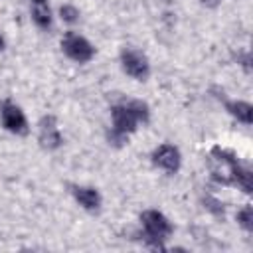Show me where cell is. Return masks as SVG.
Listing matches in <instances>:
<instances>
[{"label": "cell", "instance_id": "cell-4", "mask_svg": "<svg viewBox=\"0 0 253 253\" xmlns=\"http://www.w3.org/2000/svg\"><path fill=\"white\" fill-rule=\"evenodd\" d=\"M0 121H2V126L16 136H26L30 132L28 119H26L24 111L20 109V105H16L10 99H4L0 103Z\"/></svg>", "mask_w": 253, "mask_h": 253}, {"label": "cell", "instance_id": "cell-2", "mask_svg": "<svg viewBox=\"0 0 253 253\" xmlns=\"http://www.w3.org/2000/svg\"><path fill=\"white\" fill-rule=\"evenodd\" d=\"M237 166H239V160L231 150L221 146H213L210 150V174L217 184L233 186Z\"/></svg>", "mask_w": 253, "mask_h": 253}, {"label": "cell", "instance_id": "cell-19", "mask_svg": "<svg viewBox=\"0 0 253 253\" xmlns=\"http://www.w3.org/2000/svg\"><path fill=\"white\" fill-rule=\"evenodd\" d=\"M4 45H6V43H4V38H2V34H0V51L4 49Z\"/></svg>", "mask_w": 253, "mask_h": 253}, {"label": "cell", "instance_id": "cell-18", "mask_svg": "<svg viewBox=\"0 0 253 253\" xmlns=\"http://www.w3.org/2000/svg\"><path fill=\"white\" fill-rule=\"evenodd\" d=\"M200 2H202L206 8H215V6H219L221 0H200Z\"/></svg>", "mask_w": 253, "mask_h": 253}, {"label": "cell", "instance_id": "cell-11", "mask_svg": "<svg viewBox=\"0 0 253 253\" xmlns=\"http://www.w3.org/2000/svg\"><path fill=\"white\" fill-rule=\"evenodd\" d=\"M32 20L42 30H49L51 28L53 16H51V8L47 6V2H38V4L32 6Z\"/></svg>", "mask_w": 253, "mask_h": 253}, {"label": "cell", "instance_id": "cell-16", "mask_svg": "<svg viewBox=\"0 0 253 253\" xmlns=\"http://www.w3.org/2000/svg\"><path fill=\"white\" fill-rule=\"evenodd\" d=\"M202 204H204V208L208 210V211H211L213 215H223V204L217 200V198H213V196H204L202 198Z\"/></svg>", "mask_w": 253, "mask_h": 253}, {"label": "cell", "instance_id": "cell-14", "mask_svg": "<svg viewBox=\"0 0 253 253\" xmlns=\"http://www.w3.org/2000/svg\"><path fill=\"white\" fill-rule=\"evenodd\" d=\"M235 219H237V223L245 229V231H253V208L249 206V204H245L239 211H237V215H235Z\"/></svg>", "mask_w": 253, "mask_h": 253}, {"label": "cell", "instance_id": "cell-9", "mask_svg": "<svg viewBox=\"0 0 253 253\" xmlns=\"http://www.w3.org/2000/svg\"><path fill=\"white\" fill-rule=\"evenodd\" d=\"M69 192H71V196L75 198V202H77L83 210H87V211H99V210H101L103 200H101V194H99L97 188L71 184V186H69Z\"/></svg>", "mask_w": 253, "mask_h": 253}, {"label": "cell", "instance_id": "cell-1", "mask_svg": "<svg viewBox=\"0 0 253 253\" xmlns=\"http://www.w3.org/2000/svg\"><path fill=\"white\" fill-rule=\"evenodd\" d=\"M140 223L144 229V241L152 249H164L162 241L168 239L174 231L172 221L158 210H144L140 213Z\"/></svg>", "mask_w": 253, "mask_h": 253}, {"label": "cell", "instance_id": "cell-20", "mask_svg": "<svg viewBox=\"0 0 253 253\" xmlns=\"http://www.w3.org/2000/svg\"><path fill=\"white\" fill-rule=\"evenodd\" d=\"M38 2H45V0H32V4H38Z\"/></svg>", "mask_w": 253, "mask_h": 253}, {"label": "cell", "instance_id": "cell-15", "mask_svg": "<svg viewBox=\"0 0 253 253\" xmlns=\"http://www.w3.org/2000/svg\"><path fill=\"white\" fill-rule=\"evenodd\" d=\"M79 8H75L73 4H63L59 6V18L65 22V24H75L79 22Z\"/></svg>", "mask_w": 253, "mask_h": 253}, {"label": "cell", "instance_id": "cell-10", "mask_svg": "<svg viewBox=\"0 0 253 253\" xmlns=\"http://www.w3.org/2000/svg\"><path fill=\"white\" fill-rule=\"evenodd\" d=\"M225 111L243 125H251L253 121V107L247 101H225Z\"/></svg>", "mask_w": 253, "mask_h": 253}, {"label": "cell", "instance_id": "cell-8", "mask_svg": "<svg viewBox=\"0 0 253 253\" xmlns=\"http://www.w3.org/2000/svg\"><path fill=\"white\" fill-rule=\"evenodd\" d=\"M150 158H152V164L156 168H160V170H164L168 174H176L180 170V166H182V154L170 142H164V144L156 146L152 150V156Z\"/></svg>", "mask_w": 253, "mask_h": 253}, {"label": "cell", "instance_id": "cell-5", "mask_svg": "<svg viewBox=\"0 0 253 253\" xmlns=\"http://www.w3.org/2000/svg\"><path fill=\"white\" fill-rule=\"evenodd\" d=\"M121 67L128 77H132L136 81H144L150 75L148 57L134 47H125L121 51Z\"/></svg>", "mask_w": 253, "mask_h": 253}, {"label": "cell", "instance_id": "cell-17", "mask_svg": "<svg viewBox=\"0 0 253 253\" xmlns=\"http://www.w3.org/2000/svg\"><path fill=\"white\" fill-rule=\"evenodd\" d=\"M249 63H251V55H249V51H243L241 53V65L245 67V71H249Z\"/></svg>", "mask_w": 253, "mask_h": 253}, {"label": "cell", "instance_id": "cell-12", "mask_svg": "<svg viewBox=\"0 0 253 253\" xmlns=\"http://www.w3.org/2000/svg\"><path fill=\"white\" fill-rule=\"evenodd\" d=\"M233 186H237V188H239L241 192H245V194H251V190H253V176H251V170L239 164L237 170H235Z\"/></svg>", "mask_w": 253, "mask_h": 253}, {"label": "cell", "instance_id": "cell-7", "mask_svg": "<svg viewBox=\"0 0 253 253\" xmlns=\"http://www.w3.org/2000/svg\"><path fill=\"white\" fill-rule=\"evenodd\" d=\"M38 140L45 150H57L63 144V134L59 130L57 119L53 115H43L38 125Z\"/></svg>", "mask_w": 253, "mask_h": 253}, {"label": "cell", "instance_id": "cell-13", "mask_svg": "<svg viewBox=\"0 0 253 253\" xmlns=\"http://www.w3.org/2000/svg\"><path fill=\"white\" fill-rule=\"evenodd\" d=\"M126 103H128V107L132 109V113L136 115L138 123H148V119H150V109H148V105H146L144 101H140V99H130V101H126Z\"/></svg>", "mask_w": 253, "mask_h": 253}, {"label": "cell", "instance_id": "cell-6", "mask_svg": "<svg viewBox=\"0 0 253 253\" xmlns=\"http://www.w3.org/2000/svg\"><path fill=\"white\" fill-rule=\"evenodd\" d=\"M111 121H113V126L111 130L117 132V134H123L128 138L130 132H134L138 128V119L136 115L132 113V109L128 107V103H117L111 107Z\"/></svg>", "mask_w": 253, "mask_h": 253}, {"label": "cell", "instance_id": "cell-3", "mask_svg": "<svg viewBox=\"0 0 253 253\" xmlns=\"http://www.w3.org/2000/svg\"><path fill=\"white\" fill-rule=\"evenodd\" d=\"M61 49L75 63H87L95 55L93 43L87 38H83L81 34H77V32H65L63 34V38H61Z\"/></svg>", "mask_w": 253, "mask_h": 253}]
</instances>
